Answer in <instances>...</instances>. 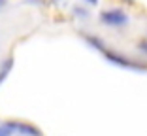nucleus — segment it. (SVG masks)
<instances>
[{"label":"nucleus","instance_id":"9","mask_svg":"<svg viewBox=\"0 0 147 136\" xmlns=\"http://www.w3.org/2000/svg\"><path fill=\"white\" fill-rule=\"evenodd\" d=\"M85 4L87 6H96V4H98V0H85Z\"/></svg>","mask_w":147,"mask_h":136},{"label":"nucleus","instance_id":"11","mask_svg":"<svg viewBox=\"0 0 147 136\" xmlns=\"http://www.w3.org/2000/svg\"><path fill=\"white\" fill-rule=\"evenodd\" d=\"M53 2H59V0H53Z\"/></svg>","mask_w":147,"mask_h":136},{"label":"nucleus","instance_id":"7","mask_svg":"<svg viewBox=\"0 0 147 136\" xmlns=\"http://www.w3.org/2000/svg\"><path fill=\"white\" fill-rule=\"evenodd\" d=\"M136 49H138V53H140V55L147 57V40H140L138 44H136Z\"/></svg>","mask_w":147,"mask_h":136},{"label":"nucleus","instance_id":"10","mask_svg":"<svg viewBox=\"0 0 147 136\" xmlns=\"http://www.w3.org/2000/svg\"><path fill=\"white\" fill-rule=\"evenodd\" d=\"M26 2H28V4H42L43 0H26Z\"/></svg>","mask_w":147,"mask_h":136},{"label":"nucleus","instance_id":"1","mask_svg":"<svg viewBox=\"0 0 147 136\" xmlns=\"http://www.w3.org/2000/svg\"><path fill=\"white\" fill-rule=\"evenodd\" d=\"M102 55L106 57L108 62H111L115 66H121V68H126V70H132V72H143V74L147 72V62L145 61L130 59L119 51H113V49H106V51H102Z\"/></svg>","mask_w":147,"mask_h":136},{"label":"nucleus","instance_id":"2","mask_svg":"<svg viewBox=\"0 0 147 136\" xmlns=\"http://www.w3.org/2000/svg\"><path fill=\"white\" fill-rule=\"evenodd\" d=\"M100 23L104 26H109V28H125L130 23V15L125 12L123 8H109L100 12L98 15Z\"/></svg>","mask_w":147,"mask_h":136},{"label":"nucleus","instance_id":"6","mask_svg":"<svg viewBox=\"0 0 147 136\" xmlns=\"http://www.w3.org/2000/svg\"><path fill=\"white\" fill-rule=\"evenodd\" d=\"M72 15H74V17H78V19H89V17H91V12H89L85 6L76 4L72 8Z\"/></svg>","mask_w":147,"mask_h":136},{"label":"nucleus","instance_id":"12","mask_svg":"<svg viewBox=\"0 0 147 136\" xmlns=\"http://www.w3.org/2000/svg\"><path fill=\"white\" fill-rule=\"evenodd\" d=\"M145 34H147V30H145Z\"/></svg>","mask_w":147,"mask_h":136},{"label":"nucleus","instance_id":"5","mask_svg":"<svg viewBox=\"0 0 147 136\" xmlns=\"http://www.w3.org/2000/svg\"><path fill=\"white\" fill-rule=\"evenodd\" d=\"M13 68V59L11 57H8V59H4V62L0 64V85L6 81V78H8V74H9V70Z\"/></svg>","mask_w":147,"mask_h":136},{"label":"nucleus","instance_id":"4","mask_svg":"<svg viewBox=\"0 0 147 136\" xmlns=\"http://www.w3.org/2000/svg\"><path fill=\"white\" fill-rule=\"evenodd\" d=\"M81 38L87 42V45H91L92 49H98V51H106V42L100 36H94V34H85V32H81Z\"/></svg>","mask_w":147,"mask_h":136},{"label":"nucleus","instance_id":"8","mask_svg":"<svg viewBox=\"0 0 147 136\" xmlns=\"http://www.w3.org/2000/svg\"><path fill=\"white\" fill-rule=\"evenodd\" d=\"M9 134H13L11 129L8 127V123H6V121H2V123H0V136H9Z\"/></svg>","mask_w":147,"mask_h":136},{"label":"nucleus","instance_id":"3","mask_svg":"<svg viewBox=\"0 0 147 136\" xmlns=\"http://www.w3.org/2000/svg\"><path fill=\"white\" fill-rule=\"evenodd\" d=\"M8 127L11 129L13 134H42L40 129H36L34 125H28V123H23V121H6Z\"/></svg>","mask_w":147,"mask_h":136}]
</instances>
